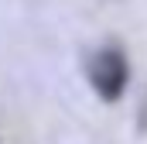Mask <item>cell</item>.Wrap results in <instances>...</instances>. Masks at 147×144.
Returning <instances> with one entry per match:
<instances>
[{
  "label": "cell",
  "instance_id": "cell-1",
  "mask_svg": "<svg viewBox=\"0 0 147 144\" xmlns=\"http://www.w3.org/2000/svg\"><path fill=\"white\" fill-rule=\"evenodd\" d=\"M127 79H130V65H127V55L120 48H103L89 62V82L106 103L120 100V93L127 89Z\"/></svg>",
  "mask_w": 147,
  "mask_h": 144
}]
</instances>
